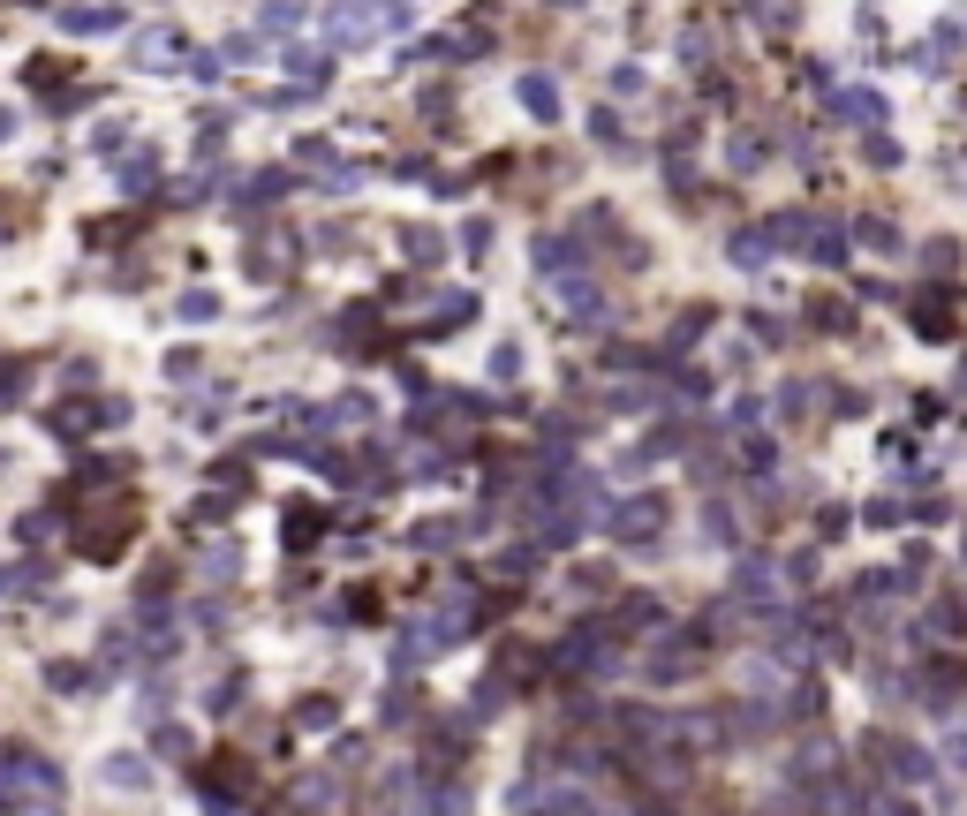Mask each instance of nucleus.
Instances as JSON below:
<instances>
[{"label": "nucleus", "mask_w": 967, "mask_h": 816, "mask_svg": "<svg viewBox=\"0 0 967 816\" xmlns=\"http://www.w3.org/2000/svg\"><path fill=\"white\" fill-rule=\"evenodd\" d=\"M930 46L937 53H960V23H930Z\"/></svg>", "instance_id": "6e6552de"}, {"label": "nucleus", "mask_w": 967, "mask_h": 816, "mask_svg": "<svg viewBox=\"0 0 967 816\" xmlns=\"http://www.w3.org/2000/svg\"><path fill=\"white\" fill-rule=\"evenodd\" d=\"M832 114L839 121H877V129H884V121H892V99H884V91H839Z\"/></svg>", "instance_id": "f03ea898"}, {"label": "nucleus", "mask_w": 967, "mask_h": 816, "mask_svg": "<svg viewBox=\"0 0 967 816\" xmlns=\"http://www.w3.org/2000/svg\"><path fill=\"white\" fill-rule=\"evenodd\" d=\"M658 522H665L658 499H635V507H620V537H658Z\"/></svg>", "instance_id": "7ed1b4c3"}, {"label": "nucleus", "mask_w": 967, "mask_h": 816, "mask_svg": "<svg viewBox=\"0 0 967 816\" xmlns=\"http://www.w3.org/2000/svg\"><path fill=\"white\" fill-rule=\"evenodd\" d=\"M522 99H529V114H560V91H552V76H522Z\"/></svg>", "instance_id": "20e7f679"}, {"label": "nucleus", "mask_w": 967, "mask_h": 816, "mask_svg": "<svg viewBox=\"0 0 967 816\" xmlns=\"http://www.w3.org/2000/svg\"><path fill=\"white\" fill-rule=\"evenodd\" d=\"M862 242H869V250H900V235H892V220H862Z\"/></svg>", "instance_id": "423d86ee"}, {"label": "nucleus", "mask_w": 967, "mask_h": 816, "mask_svg": "<svg viewBox=\"0 0 967 816\" xmlns=\"http://www.w3.org/2000/svg\"><path fill=\"white\" fill-rule=\"evenodd\" d=\"M61 23H68V31H106V23H114V16H106V8H68Z\"/></svg>", "instance_id": "39448f33"}, {"label": "nucleus", "mask_w": 967, "mask_h": 816, "mask_svg": "<svg viewBox=\"0 0 967 816\" xmlns=\"http://www.w3.org/2000/svg\"><path fill=\"white\" fill-rule=\"evenodd\" d=\"M862 152H869V167H900V144H892V136H869Z\"/></svg>", "instance_id": "0eeeda50"}, {"label": "nucleus", "mask_w": 967, "mask_h": 816, "mask_svg": "<svg viewBox=\"0 0 967 816\" xmlns=\"http://www.w3.org/2000/svg\"><path fill=\"white\" fill-rule=\"evenodd\" d=\"M915 696L930 703V711H952V696H960V658H930L915 673Z\"/></svg>", "instance_id": "f257e3e1"}, {"label": "nucleus", "mask_w": 967, "mask_h": 816, "mask_svg": "<svg viewBox=\"0 0 967 816\" xmlns=\"http://www.w3.org/2000/svg\"><path fill=\"white\" fill-rule=\"evenodd\" d=\"M945 756H952V771L967 779V733H952V741H945Z\"/></svg>", "instance_id": "1a4fd4ad"}]
</instances>
